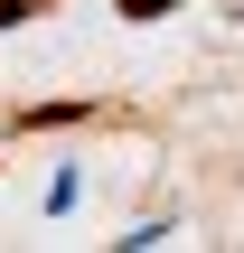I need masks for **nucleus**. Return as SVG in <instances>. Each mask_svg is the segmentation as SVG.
Here are the masks:
<instances>
[{
  "label": "nucleus",
  "instance_id": "nucleus-2",
  "mask_svg": "<svg viewBox=\"0 0 244 253\" xmlns=\"http://www.w3.org/2000/svg\"><path fill=\"white\" fill-rule=\"evenodd\" d=\"M160 9H169V0H122V19H160Z\"/></svg>",
  "mask_w": 244,
  "mask_h": 253
},
{
  "label": "nucleus",
  "instance_id": "nucleus-1",
  "mask_svg": "<svg viewBox=\"0 0 244 253\" xmlns=\"http://www.w3.org/2000/svg\"><path fill=\"white\" fill-rule=\"evenodd\" d=\"M28 9H47V0H0V28H19Z\"/></svg>",
  "mask_w": 244,
  "mask_h": 253
}]
</instances>
